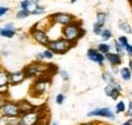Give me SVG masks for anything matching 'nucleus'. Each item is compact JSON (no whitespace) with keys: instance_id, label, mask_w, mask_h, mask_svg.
<instances>
[{"instance_id":"obj_2","label":"nucleus","mask_w":132,"mask_h":125,"mask_svg":"<svg viewBox=\"0 0 132 125\" xmlns=\"http://www.w3.org/2000/svg\"><path fill=\"white\" fill-rule=\"evenodd\" d=\"M73 45L74 44H72L68 40H66L64 38H60V39L51 41L48 45V49L56 54H64L66 52H68Z\"/></svg>"},{"instance_id":"obj_39","label":"nucleus","mask_w":132,"mask_h":125,"mask_svg":"<svg viewBox=\"0 0 132 125\" xmlns=\"http://www.w3.org/2000/svg\"><path fill=\"white\" fill-rule=\"evenodd\" d=\"M70 1H71V3H74V2L76 1V0H70Z\"/></svg>"},{"instance_id":"obj_24","label":"nucleus","mask_w":132,"mask_h":125,"mask_svg":"<svg viewBox=\"0 0 132 125\" xmlns=\"http://www.w3.org/2000/svg\"><path fill=\"white\" fill-rule=\"evenodd\" d=\"M30 14H31V13H30L28 10H26V9H20V10L17 12L16 17L21 19V18H26V17H28Z\"/></svg>"},{"instance_id":"obj_31","label":"nucleus","mask_w":132,"mask_h":125,"mask_svg":"<svg viewBox=\"0 0 132 125\" xmlns=\"http://www.w3.org/2000/svg\"><path fill=\"white\" fill-rule=\"evenodd\" d=\"M42 13H44V8L43 7H38L36 10H35V12H34L33 14H36V15H38V14H42Z\"/></svg>"},{"instance_id":"obj_33","label":"nucleus","mask_w":132,"mask_h":125,"mask_svg":"<svg viewBox=\"0 0 132 125\" xmlns=\"http://www.w3.org/2000/svg\"><path fill=\"white\" fill-rule=\"evenodd\" d=\"M7 11H8V8L7 7H0V16L5 14Z\"/></svg>"},{"instance_id":"obj_26","label":"nucleus","mask_w":132,"mask_h":125,"mask_svg":"<svg viewBox=\"0 0 132 125\" xmlns=\"http://www.w3.org/2000/svg\"><path fill=\"white\" fill-rule=\"evenodd\" d=\"M93 31H94V33H95L96 35L101 36V34H102V32H103V27L99 26L98 24H95V25H94V28H93Z\"/></svg>"},{"instance_id":"obj_30","label":"nucleus","mask_w":132,"mask_h":125,"mask_svg":"<svg viewBox=\"0 0 132 125\" xmlns=\"http://www.w3.org/2000/svg\"><path fill=\"white\" fill-rule=\"evenodd\" d=\"M125 51L127 52V54L132 58V45L131 44H128V45L125 47Z\"/></svg>"},{"instance_id":"obj_41","label":"nucleus","mask_w":132,"mask_h":125,"mask_svg":"<svg viewBox=\"0 0 132 125\" xmlns=\"http://www.w3.org/2000/svg\"><path fill=\"white\" fill-rule=\"evenodd\" d=\"M129 1H130V2H132V0H129Z\"/></svg>"},{"instance_id":"obj_34","label":"nucleus","mask_w":132,"mask_h":125,"mask_svg":"<svg viewBox=\"0 0 132 125\" xmlns=\"http://www.w3.org/2000/svg\"><path fill=\"white\" fill-rule=\"evenodd\" d=\"M121 125H132V118H128L126 121H124Z\"/></svg>"},{"instance_id":"obj_40","label":"nucleus","mask_w":132,"mask_h":125,"mask_svg":"<svg viewBox=\"0 0 132 125\" xmlns=\"http://www.w3.org/2000/svg\"><path fill=\"white\" fill-rule=\"evenodd\" d=\"M130 97H131V101H132V93L130 94Z\"/></svg>"},{"instance_id":"obj_19","label":"nucleus","mask_w":132,"mask_h":125,"mask_svg":"<svg viewBox=\"0 0 132 125\" xmlns=\"http://www.w3.org/2000/svg\"><path fill=\"white\" fill-rule=\"evenodd\" d=\"M110 50H111V46L108 45V44H106V43H101V44H99V46H98V51H99L100 53L104 54V55L108 54L110 52Z\"/></svg>"},{"instance_id":"obj_10","label":"nucleus","mask_w":132,"mask_h":125,"mask_svg":"<svg viewBox=\"0 0 132 125\" xmlns=\"http://www.w3.org/2000/svg\"><path fill=\"white\" fill-rule=\"evenodd\" d=\"M9 75L6 70L0 69V94H4L7 92V85L9 83Z\"/></svg>"},{"instance_id":"obj_20","label":"nucleus","mask_w":132,"mask_h":125,"mask_svg":"<svg viewBox=\"0 0 132 125\" xmlns=\"http://www.w3.org/2000/svg\"><path fill=\"white\" fill-rule=\"evenodd\" d=\"M106 19H107V14L105 12H98L96 24H98L101 27H104V25L106 22Z\"/></svg>"},{"instance_id":"obj_1","label":"nucleus","mask_w":132,"mask_h":125,"mask_svg":"<svg viewBox=\"0 0 132 125\" xmlns=\"http://www.w3.org/2000/svg\"><path fill=\"white\" fill-rule=\"evenodd\" d=\"M84 30L81 28L80 24L77 21H74L68 26H65L62 29V35L63 38L68 40L69 42H71L72 44H74L78 39H80L84 35Z\"/></svg>"},{"instance_id":"obj_21","label":"nucleus","mask_w":132,"mask_h":125,"mask_svg":"<svg viewBox=\"0 0 132 125\" xmlns=\"http://www.w3.org/2000/svg\"><path fill=\"white\" fill-rule=\"evenodd\" d=\"M101 38H102V40H103L104 42L110 40V39L112 38V32L110 31L109 29H105V30H103L102 34H101Z\"/></svg>"},{"instance_id":"obj_28","label":"nucleus","mask_w":132,"mask_h":125,"mask_svg":"<svg viewBox=\"0 0 132 125\" xmlns=\"http://www.w3.org/2000/svg\"><path fill=\"white\" fill-rule=\"evenodd\" d=\"M126 115L129 118H132V101H129V103H128L127 110H126Z\"/></svg>"},{"instance_id":"obj_32","label":"nucleus","mask_w":132,"mask_h":125,"mask_svg":"<svg viewBox=\"0 0 132 125\" xmlns=\"http://www.w3.org/2000/svg\"><path fill=\"white\" fill-rule=\"evenodd\" d=\"M0 125H9V122L6 117H1L0 118Z\"/></svg>"},{"instance_id":"obj_3","label":"nucleus","mask_w":132,"mask_h":125,"mask_svg":"<svg viewBox=\"0 0 132 125\" xmlns=\"http://www.w3.org/2000/svg\"><path fill=\"white\" fill-rule=\"evenodd\" d=\"M50 82H51V79L48 76H40L39 78H37V80L33 83L31 89L32 95L35 97H39L45 94Z\"/></svg>"},{"instance_id":"obj_5","label":"nucleus","mask_w":132,"mask_h":125,"mask_svg":"<svg viewBox=\"0 0 132 125\" xmlns=\"http://www.w3.org/2000/svg\"><path fill=\"white\" fill-rule=\"evenodd\" d=\"M88 117H103L110 119L114 121L116 119V113L109 107H104V108H97V109L92 110L90 112L87 113Z\"/></svg>"},{"instance_id":"obj_13","label":"nucleus","mask_w":132,"mask_h":125,"mask_svg":"<svg viewBox=\"0 0 132 125\" xmlns=\"http://www.w3.org/2000/svg\"><path fill=\"white\" fill-rule=\"evenodd\" d=\"M17 106H18V109H19V112H20V116L23 115V114H27V113L36 111V108L34 107L30 102H28L26 100H22V101L18 102L17 103Z\"/></svg>"},{"instance_id":"obj_11","label":"nucleus","mask_w":132,"mask_h":125,"mask_svg":"<svg viewBox=\"0 0 132 125\" xmlns=\"http://www.w3.org/2000/svg\"><path fill=\"white\" fill-rule=\"evenodd\" d=\"M26 78H27L26 77V73H24L23 70L12 72L9 75V83L12 84V85H16L18 83H21Z\"/></svg>"},{"instance_id":"obj_29","label":"nucleus","mask_w":132,"mask_h":125,"mask_svg":"<svg viewBox=\"0 0 132 125\" xmlns=\"http://www.w3.org/2000/svg\"><path fill=\"white\" fill-rule=\"evenodd\" d=\"M60 75H61V78H62L63 80H68V78H69L68 72H67L66 70H61V71H60Z\"/></svg>"},{"instance_id":"obj_22","label":"nucleus","mask_w":132,"mask_h":125,"mask_svg":"<svg viewBox=\"0 0 132 125\" xmlns=\"http://www.w3.org/2000/svg\"><path fill=\"white\" fill-rule=\"evenodd\" d=\"M114 47H115V50H116V52H117V54H119V55L122 57V56L124 55V51H125V49L118 43L117 40L114 41Z\"/></svg>"},{"instance_id":"obj_15","label":"nucleus","mask_w":132,"mask_h":125,"mask_svg":"<svg viewBox=\"0 0 132 125\" xmlns=\"http://www.w3.org/2000/svg\"><path fill=\"white\" fill-rule=\"evenodd\" d=\"M15 35V31L13 29L12 25H7L4 29L0 30V36L5 37V38H12Z\"/></svg>"},{"instance_id":"obj_17","label":"nucleus","mask_w":132,"mask_h":125,"mask_svg":"<svg viewBox=\"0 0 132 125\" xmlns=\"http://www.w3.org/2000/svg\"><path fill=\"white\" fill-rule=\"evenodd\" d=\"M119 29L123 32V33H125V34H128V35H129V34H132L131 26H130L127 21H121V22L119 24Z\"/></svg>"},{"instance_id":"obj_9","label":"nucleus","mask_w":132,"mask_h":125,"mask_svg":"<svg viewBox=\"0 0 132 125\" xmlns=\"http://www.w3.org/2000/svg\"><path fill=\"white\" fill-rule=\"evenodd\" d=\"M87 57L89 60H92L93 62L97 63L99 65H104V62L106 60V57L104 54L100 53L98 50L92 49V48L87 50Z\"/></svg>"},{"instance_id":"obj_36","label":"nucleus","mask_w":132,"mask_h":125,"mask_svg":"<svg viewBox=\"0 0 132 125\" xmlns=\"http://www.w3.org/2000/svg\"><path fill=\"white\" fill-rule=\"evenodd\" d=\"M5 104V101H4V99H2V98H0V110L1 108L3 107V105Z\"/></svg>"},{"instance_id":"obj_14","label":"nucleus","mask_w":132,"mask_h":125,"mask_svg":"<svg viewBox=\"0 0 132 125\" xmlns=\"http://www.w3.org/2000/svg\"><path fill=\"white\" fill-rule=\"evenodd\" d=\"M106 57V60L110 63L113 67H116V66H119L121 63H122V57L117 54V53H112V52H109L108 54L105 55Z\"/></svg>"},{"instance_id":"obj_35","label":"nucleus","mask_w":132,"mask_h":125,"mask_svg":"<svg viewBox=\"0 0 132 125\" xmlns=\"http://www.w3.org/2000/svg\"><path fill=\"white\" fill-rule=\"evenodd\" d=\"M99 124V122H94V121H92V122H84V123H81L80 125H98ZM102 125V123H101Z\"/></svg>"},{"instance_id":"obj_25","label":"nucleus","mask_w":132,"mask_h":125,"mask_svg":"<svg viewBox=\"0 0 132 125\" xmlns=\"http://www.w3.org/2000/svg\"><path fill=\"white\" fill-rule=\"evenodd\" d=\"M43 53V56H44V59L46 58V59H52L53 58V55H54V53L49 50V49H47V50H45L44 52H42Z\"/></svg>"},{"instance_id":"obj_16","label":"nucleus","mask_w":132,"mask_h":125,"mask_svg":"<svg viewBox=\"0 0 132 125\" xmlns=\"http://www.w3.org/2000/svg\"><path fill=\"white\" fill-rule=\"evenodd\" d=\"M120 76L123 80L125 81H129L131 79L132 76V72L131 70L128 68V67H122L120 69Z\"/></svg>"},{"instance_id":"obj_8","label":"nucleus","mask_w":132,"mask_h":125,"mask_svg":"<svg viewBox=\"0 0 132 125\" xmlns=\"http://www.w3.org/2000/svg\"><path fill=\"white\" fill-rule=\"evenodd\" d=\"M39 120H40V113L37 111L23 114L19 117L20 125H37Z\"/></svg>"},{"instance_id":"obj_6","label":"nucleus","mask_w":132,"mask_h":125,"mask_svg":"<svg viewBox=\"0 0 132 125\" xmlns=\"http://www.w3.org/2000/svg\"><path fill=\"white\" fill-rule=\"evenodd\" d=\"M31 35L33 37V39L38 42L39 44L43 45V46H46L48 47L49 43L51 42L49 40V37L47 35V33L43 30H40V29H37L36 27H34L33 29L31 30Z\"/></svg>"},{"instance_id":"obj_4","label":"nucleus","mask_w":132,"mask_h":125,"mask_svg":"<svg viewBox=\"0 0 132 125\" xmlns=\"http://www.w3.org/2000/svg\"><path fill=\"white\" fill-rule=\"evenodd\" d=\"M1 114L2 117H6V118H18L20 117V112L18 109L17 103H12V102H5V104L3 105V107L1 108Z\"/></svg>"},{"instance_id":"obj_18","label":"nucleus","mask_w":132,"mask_h":125,"mask_svg":"<svg viewBox=\"0 0 132 125\" xmlns=\"http://www.w3.org/2000/svg\"><path fill=\"white\" fill-rule=\"evenodd\" d=\"M126 104L123 102V101H119L117 104H116V114H121V113H125L126 112Z\"/></svg>"},{"instance_id":"obj_7","label":"nucleus","mask_w":132,"mask_h":125,"mask_svg":"<svg viewBox=\"0 0 132 125\" xmlns=\"http://www.w3.org/2000/svg\"><path fill=\"white\" fill-rule=\"evenodd\" d=\"M50 17L52 18V20H53L54 22L60 24V25H62V26H64V27L75 21L74 16L71 15V14H68V13H64V12H58V13L52 14Z\"/></svg>"},{"instance_id":"obj_12","label":"nucleus","mask_w":132,"mask_h":125,"mask_svg":"<svg viewBox=\"0 0 132 125\" xmlns=\"http://www.w3.org/2000/svg\"><path fill=\"white\" fill-rule=\"evenodd\" d=\"M105 94L107 95L108 97H110L111 99H113V100H117L119 98L120 94H121V91L117 87H115L114 84L107 83V85L105 88Z\"/></svg>"},{"instance_id":"obj_38","label":"nucleus","mask_w":132,"mask_h":125,"mask_svg":"<svg viewBox=\"0 0 132 125\" xmlns=\"http://www.w3.org/2000/svg\"><path fill=\"white\" fill-rule=\"evenodd\" d=\"M52 125H58V123H57V122H53V123H52Z\"/></svg>"},{"instance_id":"obj_27","label":"nucleus","mask_w":132,"mask_h":125,"mask_svg":"<svg viewBox=\"0 0 132 125\" xmlns=\"http://www.w3.org/2000/svg\"><path fill=\"white\" fill-rule=\"evenodd\" d=\"M64 100H65V96L63 94H58L56 96V103L58 105H62L63 102H64Z\"/></svg>"},{"instance_id":"obj_23","label":"nucleus","mask_w":132,"mask_h":125,"mask_svg":"<svg viewBox=\"0 0 132 125\" xmlns=\"http://www.w3.org/2000/svg\"><path fill=\"white\" fill-rule=\"evenodd\" d=\"M117 41H118V43L124 48V49H125V47L129 44V41H128V39H127L126 36H121V37H119V38L117 39Z\"/></svg>"},{"instance_id":"obj_42","label":"nucleus","mask_w":132,"mask_h":125,"mask_svg":"<svg viewBox=\"0 0 132 125\" xmlns=\"http://www.w3.org/2000/svg\"><path fill=\"white\" fill-rule=\"evenodd\" d=\"M102 125H106V124H102Z\"/></svg>"},{"instance_id":"obj_37","label":"nucleus","mask_w":132,"mask_h":125,"mask_svg":"<svg viewBox=\"0 0 132 125\" xmlns=\"http://www.w3.org/2000/svg\"><path fill=\"white\" fill-rule=\"evenodd\" d=\"M128 68L131 70V72H132V58L129 60V62H128Z\"/></svg>"}]
</instances>
